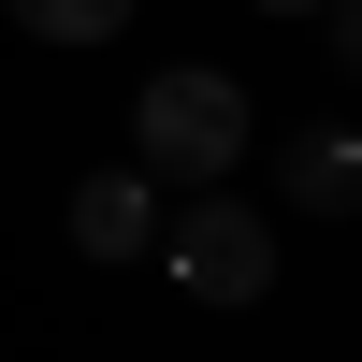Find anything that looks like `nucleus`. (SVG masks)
I'll return each instance as SVG.
<instances>
[{"label":"nucleus","instance_id":"nucleus-1","mask_svg":"<svg viewBox=\"0 0 362 362\" xmlns=\"http://www.w3.org/2000/svg\"><path fill=\"white\" fill-rule=\"evenodd\" d=\"M131 145H145V174H232L247 160V87L232 73H160L131 102Z\"/></svg>","mask_w":362,"mask_h":362},{"label":"nucleus","instance_id":"nucleus-2","mask_svg":"<svg viewBox=\"0 0 362 362\" xmlns=\"http://www.w3.org/2000/svg\"><path fill=\"white\" fill-rule=\"evenodd\" d=\"M174 290H189V305H261V290H276V232L232 189H203L189 218H174Z\"/></svg>","mask_w":362,"mask_h":362},{"label":"nucleus","instance_id":"nucleus-3","mask_svg":"<svg viewBox=\"0 0 362 362\" xmlns=\"http://www.w3.org/2000/svg\"><path fill=\"white\" fill-rule=\"evenodd\" d=\"M73 247L87 261H145L160 247V189H145V174H87L73 189Z\"/></svg>","mask_w":362,"mask_h":362},{"label":"nucleus","instance_id":"nucleus-4","mask_svg":"<svg viewBox=\"0 0 362 362\" xmlns=\"http://www.w3.org/2000/svg\"><path fill=\"white\" fill-rule=\"evenodd\" d=\"M290 203H305V218H348V203H362V145L348 131H305V145H290Z\"/></svg>","mask_w":362,"mask_h":362},{"label":"nucleus","instance_id":"nucleus-5","mask_svg":"<svg viewBox=\"0 0 362 362\" xmlns=\"http://www.w3.org/2000/svg\"><path fill=\"white\" fill-rule=\"evenodd\" d=\"M0 15H15L29 44H116V29H131V0H0Z\"/></svg>","mask_w":362,"mask_h":362},{"label":"nucleus","instance_id":"nucleus-6","mask_svg":"<svg viewBox=\"0 0 362 362\" xmlns=\"http://www.w3.org/2000/svg\"><path fill=\"white\" fill-rule=\"evenodd\" d=\"M261 15H348V0H261Z\"/></svg>","mask_w":362,"mask_h":362}]
</instances>
